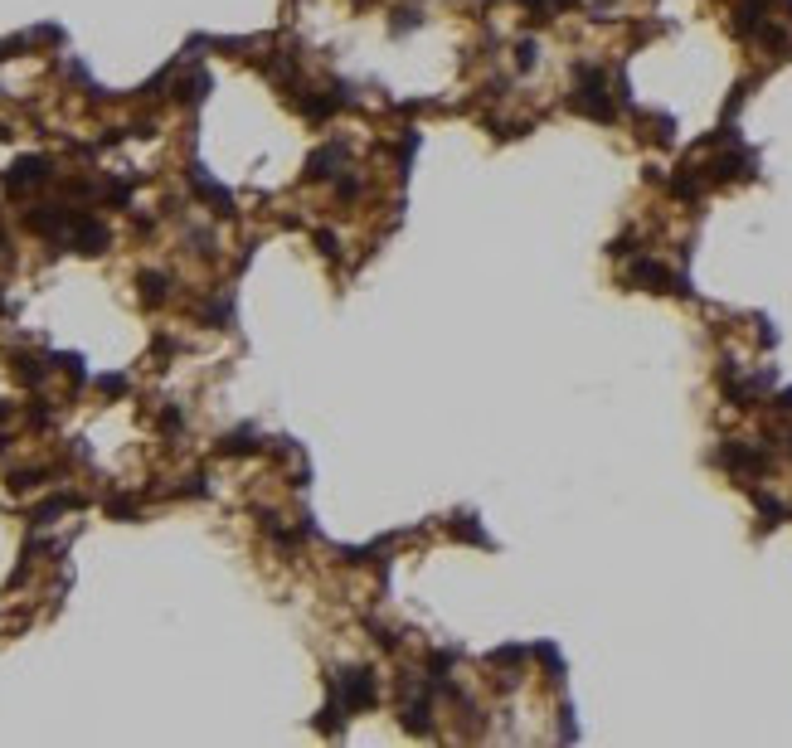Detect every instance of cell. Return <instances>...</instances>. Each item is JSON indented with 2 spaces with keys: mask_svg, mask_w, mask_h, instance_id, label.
I'll list each match as a JSON object with an SVG mask.
<instances>
[{
  "mask_svg": "<svg viewBox=\"0 0 792 748\" xmlns=\"http://www.w3.org/2000/svg\"><path fill=\"white\" fill-rule=\"evenodd\" d=\"M379 700V681H375V671H365V666H350L336 675V700L321 710V729H341L356 710H370V704Z\"/></svg>",
  "mask_w": 792,
  "mask_h": 748,
  "instance_id": "cell-1",
  "label": "cell"
},
{
  "mask_svg": "<svg viewBox=\"0 0 792 748\" xmlns=\"http://www.w3.org/2000/svg\"><path fill=\"white\" fill-rule=\"evenodd\" d=\"M49 180H54L49 156H20V161L5 171V190H10V194H35L39 185H49Z\"/></svg>",
  "mask_w": 792,
  "mask_h": 748,
  "instance_id": "cell-2",
  "label": "cell"
},
{
  "mask_svg": "<svg viewBox=\"0 0 792 748\" xmlns=\"http://www.w3.org/2000/svg\"><path fill=\"white\" fill-rule=\"evenodd\" d=\"M185 180H190V190H195V194H200V200H209V204H215V209H219V214H234V194H229V190H224V185H219V180H209V171H205V165H200V161H190V171H185Z\"/></svg>",
  "mask_w": 792,
  "mask_h": 748,
  "instance_id": "cell-3",
  "label": "cell"
},
{
  "mask_svg": "<svg viewBox=\"0 0 792 748\" xmlns=\"http://www.w3.org/2000/svg\"><path fill=\"white\" fill-rule=\"evenodd\" d=\"M346 146L341 141H326V146H316L311 151V161H306V180H341L346 171Z\"/></svg>",
  "mask_w": 792,
  "mask_h": 748,
  "instance_id": "cell-4",
  "label": "cell"
},
{
  "mask_svg": "<svg viewBox=\"0 0 792 748\" xmlns=\"http://www.w3.org/2000/svg\"><path fill=\"white\" fill-rule=\"evenodd\" d=\"M209 88H215V83H209V74H205V68H195L190 78H180V83H175V103H185V107H200L205 97H209Z\"/></svg>",
  "mask_w": 792,
  "mask_h": 748,
  "instance_id": "cell-5",
  "label": "cell"
},
{
  "mask_svg": "<svg viewBox=\"0 0 792 748\" xmlns=\"http://www.w3.org/2000/svg\"><path fill=\"white\" fill-rule=\"evenodd\" d=\"M447 534H457V540H472V544H482V549L491 544V534L476 525V515H472V511H462L457 520H447Z\"/></svg>",
  "mask_w": 792,
  "mask_h": 748,
  "instance_id": "cell-6",
  "label": "cell"
},
{
  "mask_svg": "<svg viewBox=\"0 0 792 748\" xmlns=\"http://www.w3.org/2000/svg\"><path fill=\"white\" fill-rule=\"evenodd\" d=\"M219 453L224 457H244V453H258V428H238V433H229L219 443Z\"/></svg>",
  "mask_w": 792,
  "mask_h": 748,
  "instance_id": "cell-7",
  "label": "cell"
},
{
  "mask_svg": "<svg viewBox=\"0 0 792 748\" xmlns=\"http://www.w3.org/2000/svg\"><path fill=\"white\" fill-rule=\"evenodd\" d=\"M418 25H423V10L418 5H399V10H394V20H389V35L399 39L408 30H418Z\"/></svg>",
  "mask_w": 792,
  "mask_h": 748,
  "instance_id": "cell-8",
  "label": "cell"
},
{
  "mask_svg": "<svg viewBox=\"0 0 792 748\" xmlns=\"http://www.w3.org/2000/svg\"><path fill=\"white\" fill-rule=\"evenodd\" d=\"M136 282H141V296H146L151 306H161V302H165V277H161V273H141Z\"/></svg>",
  "mask_w": 792,
  "mask_h": 748,
  "instance_id": "cell-9",
  "label": "cell"
},
{
  "mask_svg": "<svg viewBox=\"0 0 792 748\" xmlns=\"http://www.w3.org/2000/svg\"><path fill=\"white\" fill-rule=\"evenodd\" d=\"M10 370H15L25 384H39V379H45V364H39L35 355H15V364H10Z\"/></svg>",
  "mask_w": 792,
  "mask_h": 748,
  "instance_id": "cell-10",
  "label": "cell"
},
{
  "mask_svg": "<svg viewBox=\"0 0 792 748\" xmlns=\"http://www.w3.org/2000/svg\"><path fill=\"white\" fill-rule=\"evenodd\" d=\"M535 59H540V49H535V39H526V45L516 49V64L520 68H535Z\"/></svg>",
  "mask_w": 792,
  "mask_h": 748,
  "instance_id": "cell-11",
  "label": "cell"
},
{
  "mask_svg": "<svg viewBox=\"0 0 792 748\" xmlns=\"http://www.w3.org/2000/svg\"><path fill=\"white\" fill-rule=\"evenodd\" d=\"M97 389H103V394H122L126 379H122V374H107V379H97Z\"/></svg>",
  "mask_w": 792,
  "mask_h": 748,
  "instance_id": "cell-12",
  "label": "cell"
},
{
  "mask_svg": "<svg viewBox=\"0 0 792 748\" xmlns=\"http://www.w3.org/2000/svg\"><path fill=\"white\" fill-rule=\"evenodd\" d=\"M316 244H321V253H326V258H331V253H341V244H336L331 234H316Z\"/></svg>",
  "mask_w": 792,
  "mask_h": 748,
  "instance_id": "cell-13",
  "label": "cell"
},
{
  "mask_svg": "<svg viewBox=\"0 0 792 748\" xmlns=\"http://www.w3.org/2000/svg\"><path fill=\"white\" fill-rule=\"evenodd\" d=\"M777 408H783V414H792V389H787V394H777Z\"/></svg>",
  "mask_w": 792,
  "mask_h": 748,
  "instance_id": "cell-14",
  "label": "cell"
}]
</instances>
